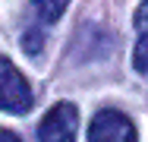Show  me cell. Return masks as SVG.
<instances>
[{
    "mask_svg": "<svg viewBox=\"0 0 148 142\" xmlns=\"http://www.w3.org/2000/svg\"><path fill=\"white\" fill-rule=\"evenodd\" d=\"M32 88L29 79L6 60L0 57V111H10V114H25L32 108Z\"/></svg>",
    "mask_w": 148,
    "mask_h": 142,
    "instance_id": "1",
    "label": "cell"
},
{
    "mask_svg": "<svg viewBox=\"0 0 148 142\" xmlns=\"http://www.w3.org/2000/svg\"><path fill=\"white\" fill-rule=\"evenodd\" d=\"M88 142H139L136 123L126 117L123 111H98L88 126Z\"/></svg>",
    "mask_w": 148,
    "mask_h": 142,
    "instance_id": "2",
    "label": "cell"
},
{
    "mask_svg": "<svg viewBox=\"0 0 148 142\" xmlns=\"http://www.w3.org/2000/svg\"><path fill=\"white\" fill-rule=\"evenodd\" d=\"M76 126H79V111L69 101H60L41 117L38 139L41 142H76Z\"/></svg>",
    "mask_w": 148,
    "mask_h": 142,
    "instance_id": "3",
    "label": "cell"
},
{
    "mask_svg": "<svg viewBox=\"0 0 148 142\" xmlns=\"http://www.w3.org/2000/svg\"><path fill=\"white\" fill-rule=\"evenodd\" d=\"M32 3H35V13L44 22H57L66 13V6H69V0H32Z\"/></svg>",
    "mask_w": 148,
    "mask_h": 142,
    "instance_id": "4",
    "label": "cell"
},
{
    "mask_svg": "<svg viewBox=\"0 0 148 142\" xmlns=\"http://www.w3.org/2000/svg\"><path fill=\"white\" fill-rule=\"evenodd\" d=\"M145 48H148V38H145V32H139V41H136V73H145V70H148Z\"/></svg>",
    "mask_w": 148,
    "mask_h": 142,
    "instance_id": "5",
    "label": "cell"
},
{
    "mask_svg": "<svg viewBox=\"0 0 148 142\" xmlns=\"http://www.w3.org/2000/svg\"><path fill=\"white\" fill-rule=\"evenodd\" d=\"M38 48H41V35L38 32H29L25 35V51L29 54H38Z\"/></svg>",
    "mask_w": 148,
    "mask_h": 142,
    "instance_id": "6",
    "label": "cell"
},
{
    "mask_svg": "<svg viewBox=\"0 0 148 142\" xmlns=\"http://www.w3.org/2000/svg\"><path fill=\"white\" fill-rule=\"evenodd\" d=\"M0 142H22L16 133H10V130H0Z\"/></svg>",
    "mask_w": 148,
    "mask_h": 142,
    "instance_id": "7",
    "label": "cell"
}]
</instances>
